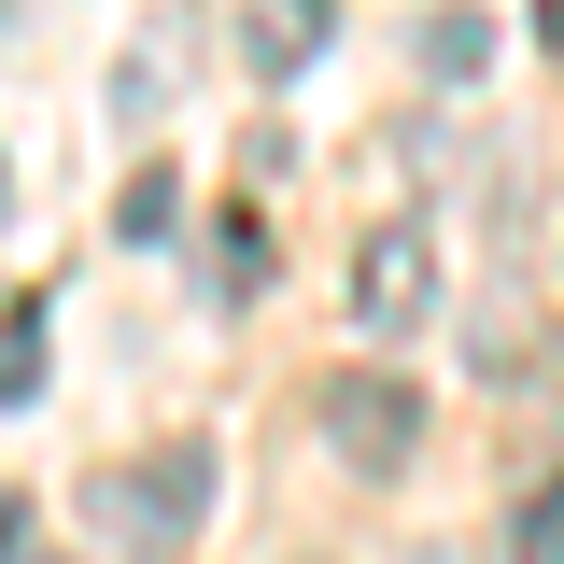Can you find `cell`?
<instances>
[{
    "label": "cell",
    "instance_id": "cell-9",
    "mask_svg": "<svg viewBox=\"0 0 564 564\" xmlns=\"http://www.w3.org/2000/svg\"><path fill=\"white\" fill-rule=\"evenodd\" d=\"M508 564H564V480H536L508 508Z\"/></svg>",
    "mask_w": 564,
    "mask_h": 564
},
{
    "label": "cell",
    "instance_id": "cell-5",
    "mask_svg": "<svg viewBox=\"0 0 564 564\" xmlns=\"http://www.w3.org/2000/svg\"><path fill=\"white\" fill-rule=\"evenodd\" d=\"M29 395H43V296L14 282L0 296V410H29Z\"/></svg>",
    "mask_w": 564,
    "mask_h": 564
},
{
    "label": "cell",
    "instance_id": "cell-4",
    "mask_svg": "<svg viewBox=\"0 0 564 564\" xmlns=\"http://www.w3.org/2000/svg\"><path fill=\"white\" fill-rule=\"evenodd\" d=\"M240 43H254V70H269V85H296V70L339 43V0H254V14H240Z\"/></svg>",
    "mask_w": 564,
    "mask_h": 564
},
{
    "label": "cell",
    "instance_id": "cell-13",
    "mask_svg": "<svg viewBox=\"0 0 564 564\" xmlns=\"http://www.w3.org/2000/svg\"><path fill=\"white\" fill-rule=\"evenodd\" d=\"M0 212H14V170H0Z\"/></svg>",
    "mask_w": 564,
    "mask_h": 564
},
{
    "label": "cell",
    "instance_id": "cell-6",
    "mask_svg": "<svg viewBox=\"0 0 564 564\" xmlns=\"http://www.w3.org/2000/svg\"><path fill=\"white\" fill-rule=\"evenodd\" d=\"M423 70H437V85H480V70H494V14H466V0L423 14Z\"/></svg>",
    "mask_w": 564,
    "mask_h": 564
},
{
    "label": "cell",
    "instance_id": "cell-3",
    "mask_svg": "<svg viewBox=\"0 0 564 564\" xmlns=\"http://www.w3.org/2000/svg\"><path fill=\"white\" fill-rule=\"evenodd\" d=\"M423 311H437V240H423V226H367V254H352V325H367V339H410Z\"/></svg>",
    "mask_w": 564,
    "mask_h": 564
},
{
    "label": "cell",
    "instance_id": "cell-2",
    "mask_svg": "<svg viewBox=\"0 0 564 564\" xmlns=\"http://www.w3.org/2000/svg\"><path fill=\"white\" fill-rule=\"evenodd\" d=\"M311 423H325V452L339 466H367V480H395L423 452V395H410V367H339L325 395H311Z\"/></svg>",
    "mask_w": 564,
    "mask_h": 564
},
{
    "label": "cell",
    "instance_id": "cell-10",
    "mask_svg": "<svg viewBox=\"0 0 564 564\" xmlns=\"http://www.w3.org/2000/svg\"><path fill=\"white\" fill-rule=\"evenodd\" d=\"M170 212H184V198H170V170H141L128 198H113V226H128V240H170Z\"/></svg>",
    "mask_w": 564,
    "mask_h": 564
},
{
    "label": "cell",
    "instance_id": "cell-11",
    "mask_svg": "<svg viewBox=\"0 0 564 564\" xmlns=\"http://www.w3.org/2000/svg\"><path fill=\"white\" fill-rule=\"evenodd\" d=\"M14 536H29V508H14V494H0V564H14Z\"/></svg>",
    "mask_w": 564,
    "mask_h": 564
},
{
    "label": "cell",
    "instance_id": "cell-12",
    "mask_svg": "<svg viewBox=\"0 0 564 564\" xmlns=\"http://www.w3.org/2000/svg\"><path fill=\"white\" fill-rule=\"evenodd\" d=\"M536 43H551V57H564V0H536Z\"/></svg>",
    "mask_w": 564,
    "mask_h": 564
},
{
    "label": "cell",
    "instance_id": "cell-8",
    "mask_svg": "<svg viewBox=\"0 0 564 564\" xmlns=\"http://www.w3.org/2000/svg\"><path fill=\"white\" fill-rule=\"evenodd\" d=\"M254 282H269V226L226 212V226H212V296H254Z\"/></svg>",
    "mask_w": 564,
    "mask_h": 564
},
{
    "label": "cell",
    "instance_id": "cell-7",
    "mask_svg": "<svg viewBox=\"0 0 564 564\" xmlns=\"http://www.w3.org/2000/svg\"><path fill=\"white\" fill-rule=\"evenodd\" d=\"M170 70H184V14H170V29H141V43H128V70H113V113H128V128L155 113V85H170Z\"/></svg>",
    "mask_w": 564,
    "mask_h": 564
},
{
    "label": "cell",
    "instance_id": "cell-1",
    "mask_svg": "<svg viewBox=\"0 0 564 564\" xmlns=\"http://www.w3.org/2000/svg\"><path fill=\"white\" fill-rule=\"evenodd\" d=\"M85 508H99V536H113L128 564H170V551H184V536L212 522V437H170V452L113 466V480L85 494Z\"/></svg>",
    "mask_w": 564,
    "mask_h": 564
}]
</instances>
